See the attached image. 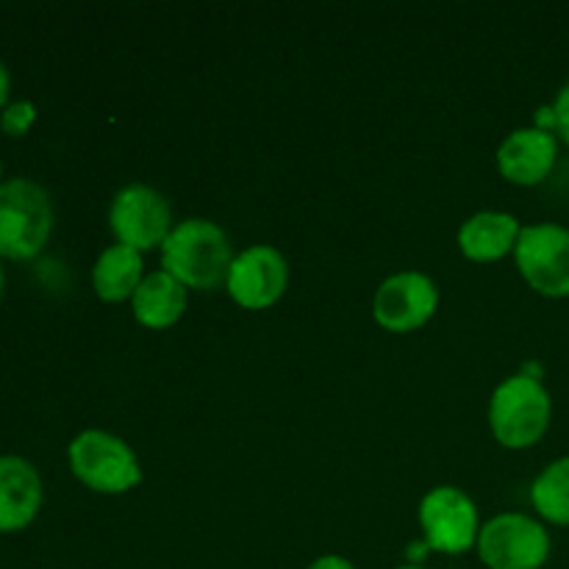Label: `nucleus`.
<instances>
[{
    "mask_svg": "<svg viewBox=\"0 0 569 569\" xmlns=\"http://www.w3.org/2000/svg\"><path fill=\"white\" fill-rule=\"evenodd\" d=\"M233 259L237 253L228 233L203 217L176 222L170 237L161 244V270L198 292H211L226 283Z\"/></svg>",
    "mask_w": 569,
    "mask_h": 569,
    "instance_id": "f257e3e1",
    "label": "nucleus"
},
{
    "mask_svg": "<svg viewBox=\"0 0 569 569\" xmlns=\"http://www.w3.org/2000/svg\"><path fill=\"white\" fill-rule=\"evenodd\" d=\"M9 92H11V76H9V67L3 64L0 59V111L9 106Z\"/></svg>",
    "mask_w": 569,
    "mask_h": 569,
    "instance_id": "412c9836",
    "label": "nucleus"
},
{
    "mask_svg": "<svg viewBox=\"0 0 569 569\" xmlns=\"http://www.w3.org/2000/svg\"><path fill=\"white\" fill-rule=\"evenodd\" d=\"M67 461L72 476L98 495H126L144 478L131 445L100 428L78 433L67 448Z\"/></svg>",
    "mask_w": 569,
    "mask_h": 569,
    "instance_id": "20e7f679",
    "label": "nucleus"
},
{
    "mask_svg": "<svg viewBox=\"0 0 569 569\" xmlns=\"http://www.w3.org/2000/svg\"><path fill=\"white\" fill-rule=\"evenodd\" d=\"M109 228L117 242L139 253L153 248L161 250L164 239L176 228L170 200L148 183H128L111 198Z\"/></svg>",
    "mask_w": 569,
    "mask_h": 569,
    "instance_id": "0eeeda50",
    "label": "nucleus"
},
{
    "mask_svg": "<svg viewBox=\"0 0 569 569\" xmlns=\"http://www.w3.org/2000/svg\"><path fill=\"white\" fill-rule=\"evenodd\" d=\"M422 539L431 550L445 556H461L478 545L481 520L470 495L459 487H433L420 500Z\"/></svg>",
    "mask_w": 569,
    "mask_h": 569,
    "instance_id": "6e6552de",
    "label": "nucleus"
},
{
    "mask_svg": "<svg viewBox=\"0 0 569 569\" xmlns=\"http://www.w3.org/2000/svg\"><path fill=\"white\" fill-rule=\"evenodd\" d=\"M289 287L287 256L272 244H250L237 253L228 270L226 289L242 309L264 311L283 298Z\"/></svg>",
    "mask_w": 569,
    "mask_h": 569,
    "instance_id": "1a4fd4ad",
    "label": "nucleus"
},
{
    "mask_svg": "<svg viewBox=\"0 0 569 569\" xmlns=\"http://www.w3.org/2000/svg\"><path fill=\"white\" fill-rule=\"evenodd\" d=\"M395 569H426L422 565H403V567H395Z\"/></svg>",
    "mask_w": 569,
    "mask_h": 569,
    "instance_id": "5701e85b",
    "label": "nucleus"
},
{
    "mask_svg": "<svg viewBox=\"0 0 569 569\" xmlns=\"http://www.w3.org/2000/svg\"><path fill=\"white\" fill-rule=\"evenodd\" d=\"M548 528L522 511H503L481 526L478 559L489 569H542L550 559Z\"/></svg>",
    "mask_w": 569,
    "mask_h": 569,
    "instance_id": "39448f33",
    "label": "nucleus"
},
{
    "mask_svg": "<svg viewBox=\"0 0 569 569\" xmlns=\"http://www.w3.org/2000/svg\"><path fill=\"white\" fill-rule=\"evenodd\" d=\"M531 503L545 522L569 526V456L550 461L533 478Z\"/></svg>",
    "mask_w": 569,
    "mask_h": 569,
    "instance_id": "dca6fc26",
    "label": "nucleus"
},
{
    "mask_svg": "<svg viewBox=\"0 0 569 569\" xmlns=\"http://www.w3.org/2000/svg\"><path fill=\"white\" fill-rule=\"evenodd\" d=\"M439 306V289L431 276L417 270L395 272L372 298V317L392 333H409L426 326Z\"/></svg>",
    "mask_w": 569,
    "mask_h": 569,
    "instance_id": "9d476101",
    "label": "nucleus"
},
{
    "mask_svg": "<svg viewBox=\"0 0 569 569\" xmlns=\"http://www.w3.org/2000/svg\"><path fill=\"white\" fill-rule=\"evenodd\" d=\"M553 111H556V137L569 148V81L559 89L553 100Z\"/></svg>",
    "mask_w": 569,
    "mask_h": 569,
    "instance_id": "a211bd4d",
    "label": "nucleus"
},
{
    "mask_svg": "<svg viewBox=\"0 0 569 569\" xmlns=\"http://www.w3.org/2000/svg\"><path fill=\"white\" fill-rule=\"evenodd\" d=\"M559 161V137L542 128H517L500 142L498 172L517 187H537Z\"/></svg>",
    "mask_w": 569,
    "mask_h": 569,
    "instance_id": "9b49d317",
    "label": "nucleus"
},
{
    "mask_svg": "<svg viewBox=\"0 0 569 569\" xmlns=\"http://www.w3.org/2000/svg\"><path fill=\"white\" fill-rule=\"evenodd\" d=\"M533 128H542V131L556 133V111H553V103L542 106V109L537 111V120H533Z\"/></svg>",
    "mask_w": 569,
    "mask_h": 569,
    "instance_id": "aec40b11",
    "label": "nucleus"
},
{
    "mask_svg": "<svg viewBox=\"0 0 569 569\" xmlns=\"http://www.w3.org/2000/svg\"><path fill=\"white\" fill-rule=\"evenodd\" d=\"M144 281V259L139 250L128 244H109L98 256L92 267V287L94 295L106 303H122L131 300L139 283Z\"/></svg>",
    "mask_w": 569,
    "mask_h": 569,
    "instance_id": "2eb2a0df",
    "label": "nucleus"
},
{
    "mask_svg": "<svg viewBox=\"0 0 569 569\" xmlns=\"http://www.w3.org/2000/svg\"><path fill=\"white\" fill-rule=\"evenodd\" d=\"M0 298H3V267H0Z\"/></svg>",
    "mask_w": 569,
    "mask_h": 569,
    "instance_id": "b1692460",
    "label": "nucleus"
},
{
    "mask_svg": "<svg viewBox=\"0 0 569 569\" xmlns=\"http://www.w3.org/2000/svg\"><path fill=\"white\" fill-rule=\"evenodd\" d=\"M53 200L33 178L0 183V256L11 261L37 259L53 233Z\"/></svg>",
    "mask_w": 569,
    "mask_h": 569,
    "instance_id": "f03ea898",
    "label": "nucleus"
},
{
    "mask_svg": "<svg viewBox=\"0 0 569 569\" xmlns=\"http://www.w3.org/2000/svg\"><path fill=\"white\" fill-rule=\"evenodd\" d=\"M520 222L506 211H478L459 228V250L470 261H500L515 253L520 239Z\"/></svg>",
    "mask_w": 569,
    "mask_h": 569,
    "instance_id": "ddd939ff",
    "label": "nucleus"
},
{
    "mask_svg": "<svg viewBox=\"0 0 569 569\" xmlns=\"http://www.w3.org/2000/svg\"><path fill=\"white\" fill-rule=\"evenodd\" d=\"M515 261L528 287L542 298H569V228L533 222L520 231Z\"/></svg>",
    "mask_w": 569,
    "mask_h": 569,
    "instance_id": "423d86ee",
    "label": "nucleus"
},
{
    "mask_svg": "<svg viewBox=\"0 0 569 569\" xmlns=\"http://www.w3.org/2000/svg\"><path fill=\"white\" fill-rule=\"evenodd\" d=\"M553 400L542 378L517 372L498 383L489 400L492 437L509 450H528L548 433Z\"/></svg>",
    "mask_w": 569,
    "mask_h": 569,
    "instance_id": "7ed1b4c3",
    "label": "nucleus"
},
{
    "mask_svg": "<svg viewBox=\"0 0 569 569\" xmlns=\"http://www.w3.org/2000/svg\"><path fill=\"white\" fill-rule=\"evenodd\" d=\"M37 122V106L31 100H11L3 111H0V131L6 137H26L31 126Z\"/></svg>",
    "mask_w": 569,
    "mask_h": 569,
    "instance_id": "f3484780",
    "label": "nucleus"
},
{
    "mask_svg": "<svg viewBox=\"0 0 569 569\" xmlns=\"http://www.w3.org/2000/svg\"><path fill=\"white\" fill-rule=\"evenodd\" d=\"M183 311H187V287L164 270L144 276V281L139 283L131 298L133 320L144 328H153V331L176 326Z\"/></svg>",
    "mask_w": 569,
    "mask_h": 569,
    "instance_id": "4468645a",
    "label": "nucleus"
},
{
    "mask_svg": "<svg viewBox=\"0 0 569 569\" xmlns=\"http://www.w3.org/2000/svg\"><path fill=\"white\" fill-rule=\"evenodd\" d=\"M42 509V476L22 456H0V533L31 526Z\"/></svg>",
    "mask_w": 569,
    "mask_h": 569,
    "instance_id": "f8f14e48",
    "label": "nucleus"
},
{
    "mask_svg": "<svg viewBox=\"0 0 569 569\" xmlns=\"http://www.w3.org/2000/svg\"><path fill=\"white\" fill-rule=\"evenodd\" d=\"M428 545H426V539H422V542H411L409 548H406V556H409V565H422V559H426V553H428Z\"/></svg>",
    "mask_w": 569,
    "mask_h": 569,
    "instance_id": "4be33fe9",
    "label": "nucleus"
},
{
    "mask_svg": "<svg viewBox=\"0 0 569 569\" xmlns=\"http://www.w3.org/2000/svg\"><path fill=\"white\" fill-rule=\"evenodd\" d=\"M306 569H356V567H353V561H348L345 556L326 553V556H320V559L311 561Z\"/></svg>",
    "mask_w": 569,
    "mask_h": 569,
    "instance_id": "6ab92c4d",
    "label": "nucleus"
},
{
    "mask_svg": "<svg viewBox=\"0 0 569 569\" xmlns=\"http://www.w3.org/2000/svg\"><path fill=\"white\" fill-rule=\"evenodd\" d=\"M0 183H3V164H0Z\"/></svg>",
    "mask_w": 569,
    "mask_h": 569,
    "instance_id": "393cba45",
    "label": "nucleus"
}]
</instances>
